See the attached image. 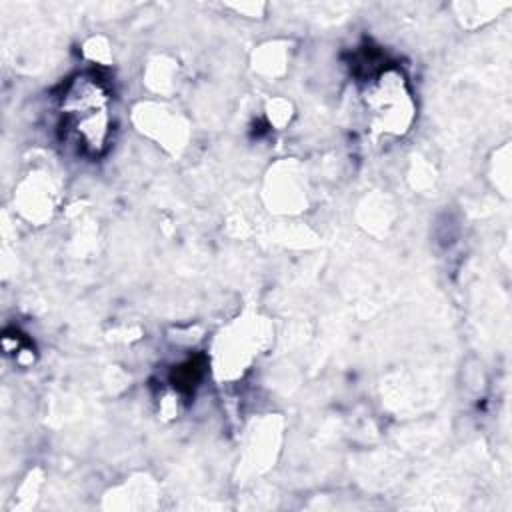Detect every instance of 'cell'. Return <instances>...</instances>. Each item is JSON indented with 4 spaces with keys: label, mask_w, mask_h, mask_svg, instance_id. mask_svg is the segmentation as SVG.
I'll use <instances>...</instances> for the list:
<instances>
[{
    "label": "cell",
    "mask_w": 512,
    "mask_h": 512,
    "mask_svg": "<svg viewBox=\"0 0 512 512\" xmlns=\"http://www.w3.org/2000/svg\"><path fill=\"white\" fill-rule=\"evenodd\" d=\"M62 126L68 136L88 154L106 146L110 130L108 92L92 74L76 76L62 94Z\"/></svg>",
    "instance_id": "obj_1"
}]
</instances>
